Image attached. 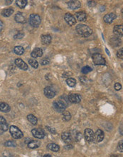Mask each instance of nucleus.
<instances>
[{
	"label": "nucleus",
	"instance_id": "f257e3e1",
	"mask_svg": "<svg viewBox=\"0 0 123 157\" xmlns=\"http://www.w3.org/2000/svg\"><path fill=\"white\" fill-rule=\"evenodd\" d=\"M76 29L78 34L83 37H88L93 34V29L90 26L82 24L76 26Z\"/></svg>",
	"mask_w": 123,
	"mask_h": 157
},
{
	"label": "nucleus",
	"instance_id": "f03ea898",
	"mask_svg": "<svg viewBox=\"0 0 123 157\" xmlns=\"http://www.w3.org/2000/svg\"><path fill=\"white\" fill-rule=\"evenodd\" d=\"M41 19L40 16L36 14H32L29 16V24L33 27H38L41 24Z\"/></svg>",
	"mask_w": 123,
	"mask_h": 157
},
{
	"label": "nucleus",
	"instance_id": "7ed1b4c3",
	"mask_svg": "<svg viewBox=\"0 0 123 157\" xmlns=\"http://www.w3.org/2000/svg\"><path fill=\"white\" fill-rule=\"evenodd\" d=\"M53 109L58 113H63V111H65L66 108L68 106L67 105L62 102L61 100H58V101H55L53 103Z\"/></svg>",
	"mask_w": 123,
	"mask_h": 157
},
{
	"label": "nucleus",
	"instance_id": "20e7f679",
	"mask_svg": "<svg viewBox=\"0 0 123 157\" xmlns=\"http://www.w3.org/2000/svg\"><path fill=\"white\" fill-rule=\"evenodd\" d=\"M9 131H10L11 135L12 136L14 139H21L24 136L23 132L18 127H16V126H10Z\"/></svg>",
	"mask_w": 123,
	"mask_h": 157
},
{
	"label": "nucleus",
	"instance_id": "39448f33",
	"mask_svg": "<svg viewBox=\"0 0 123 157\" xmlns=\"http://www.w3.org/2000/svg\"><path fill=\"white\" fill-rule=\"evenodd\" d=\"M92 59L95 65H105V59L102 55L98 53H95L92 56Z\"/></svg>",
	"mask_w": 123,
	"mask_h": 157
},
{
	"label": "nucleus",
	"instance_id": "423d86ee",
	"mask_svg": "<svg viewBox=\"0 0 123 157\" xmlns=\"http://www.w3.org/2000/svg\"><path fill=\"white\" fill-rule=\"evenodd\" d=\"M85 138L86 139V141L89 142H93L95 140V133L93 130L90 128H86L84 132Z\"/></svg>",
	"mask_w": 123,
	"mask_h": 157
},
{
	"label": "nucleus",
	"instance_id": "0eeeda50",
	"mask_svg": "<svg viewBox=\"0 0 123 157\" xmlns=\"http://www.w3.org/2000/svg\"><path fill=\"white\" fill-rule=\"evenodd\" d=\"M64 19L67 22V24H69L70 26H73L76 23V19L75 18V16L70 13H66L65 14Z\"/></svg>",
	"mask_w": 123,
	"mask_h": 157
},
{
	"label": "nucleus",
	"instance_id": "6e6552de",
	"mask_svg": "<svg viewBox=\"0 0 123 157\" xmlns=\"http://www.w3.org/2000/svg\"><path fill=\"white\" fill-rule=\"evenodd\" d=\"M32 133L33 136L39 139H44L45 137V133L43 130L40 129V128H34L32 130Z\"/></svg>",
	"mask_w": 123,
	"mask_h": 157
},
{
	"label": "nucleus",
	"instance_id": "1a4fd4ad",
	"mask_svg": "<svg viewBox=\"0 0 123 157\" xmlns=\"http://www.w3.org/2000/svg\"><path fill=\"white\" fill-rule=\"evenodd\" d=\"M68 100L73 104H78L81 101V97L79 94H71L68 97Z\"/></svg>",
	"mask_w": 123,
	"mask_h": 157
},
{
	"label": "nucleus",
	"instance_id": "9d476101",
	"mask_svg": "<svg viewBox=\"0 0 123 157\" xmlns=\"http://www.w3.org/2000/svg\"><path fill=\"white\" fill-rule=\"evenodd\" d=\"M44 94L48 99H52L56 96V92L51 86H47L44 89Z\"/></svg>",
	"mask_w": 123,
	"mask_h": 157
},
{
	"label": "nucleus",
	"instance_id": "9b49d317",
	"mask_svg": "<svg viewBox=\"0 0 123 157\" xmlns=\"http://www.w3.org/2000/svg\"><path fill=\"white\" fill-rule=\"evenodd\" d=\"M15 64L18 66L19 68L21 69V70L26 71L28 69L27 64L22 59H16V60H15Z\"/></svg>",
	"mask_w": 123,
	"mask_h": 157
},
{
	"label": "nucleus",
	"instance_id": "f8f14e48",
	"mask_svg": "<svg viewBox=\"0 0 123 157\" xmlns=\"http://www.w3.org/2000/svg\"><path fill=\"white\" fill-rule=\"evenodd\" d=\"M67 4H68V7L70 8L71 9H73V10L78 9L81 6V4L79 1H70V2H67Z\"/></svg>",
	"mask_w": 123,
	"mask_h": 157
},
{
	"label": "nucleus",
	"instance_id": "ddd939ff",
	"mask_svg": "<svg viewBox=\"0 0 123 157\" xmlns=\"http://www.w3.org/2000/svg\"><path fill=\"white\" fill-rule=\"evenodd\" d=\"M116 19V14L114 13L107 14L104 16L103 20L106 24H111Z\"/></svg>",
	"mask_w": 123,
	"mask_h": 157
},
{
	"label": "nucleus",
	"instance_id": "4468645a",
	"mask_svg": "<svg viewBox=\"0 0 123 157\" xmlns=\"http://www.w3.org/2000/svg\"><path fill=\"white\" fill-rule=\"evenodd\" d=\"M122 25H116L113 28V32L117 37H122L123 31H122Z\"/></svg>",
	"mask_w": 123,
	"mask_h": 157
},
{
	"label": "nucleus",
	"instance_id": "2eb2a0df",
	"mask_svg": "<svg viewBox=\"0 0 123 157\" xmlns=\"http://www.w3.org/2000/svg\"><path fill=\"white\" fill-rule=\"evenodd\" d=\"M0 127L2 128L1 129L2 130V131H7L9 128L7 120L3 116H0Z\"/></svg>",
	"mask_w": 123,
	"mask_h": 157
},
{
	"label": "nucleus",
	"instance_id": "dca6fc26",
	"mask_svg": "<svg viewBox=\"0 0 123 157\" xmlns=\"http://www.w3.org/2000/svg\"><path fill=\"white\" fill-rule=\"evenodd\" d=\"M105 137L104 133L101 129H97L96 133L95 134V139H96L97 142H101Z\"/></svg>",
	"mask_w": 123,
	"mask_h": 157
},
{
	"label": "nucleus",
	"instance_id": "f3484780",
	"mask_svg": "<svg viewBox=\"0 0 123 157\" xmlns=\"http://www.w3.org/2000/svg\"><path fill=\"white\" fill-rule=\"evenodd\" d=\"M51 36L49 34H44L41 37V41L43 44H49L51 42Z\"/></svg>",
	"mask_w": 123,
	"mask_h": 157
},
{
	"label": "nucleus",
	"instance_id": "a211bd4d",
	"mask_svg": "<svg viewBox=\"0 0 123 157\" xmlns=\"http://www.w3.org/2000/svg\"><path fill=\"white\" fill-rule=\"evenodd\" d=\"M75 15H76V17L78 21H83L86 20L87 15L84 12H76Z\"/></svg>",
	"mask_w": 123,
	"mask_h": 157
},
{
	"label": "nucleus",
	"instance_id": "6ab92c4d",
	"mask_svg": "<svg viewBox=\"0 0 123 157\" xmlns=\"http://www.w3.org/2000/svg\"><path fill=\"white\" fill-rule=\"evenodd\" d=\"M15 20L19 23H25L26 22V18L24 16V14L22 12H17L15 15Z\"/></svg>",
	"mask_w": 123,
	"mask_h": 157
},
{
	"label": "nucleus",
	"instance_id": "aec40b11",
	"mask_svg": "<svg viewBox=\"0 0 123 157\" xmlns=\"http://www.w3.org/2000/svg\"><path fill=\"white\" fill-rule=\"evenodd\" d=\"M31 55H32V57L33 58L41 57L43 55V50L41 49H40V48H36L35 49L33 50Z\"/></svg>",
	"mask_w": 123,
	"mask_h": 157
},
{
	"label": "nucleus",
	"instance_id": "412c9836",
	"mask_svg": "<svg viewBox=\"0 0 123 157\" xmlns=\"http://www.w3.org/2000/svg\"><path fill=\"white\" fill-rule=\"evenodd\" d=\"M10 110L11 107L8 104L4 103V102L0 103V111H1L4 113H8L10 111Z\"/></svg>",
	"mask_w": 123,
	"mask_h": 157
},
{
	"label": "nucleus",
	"instance_id": "4be33fe9",
	"mask_svg": "<svg viewBox=\"0 0 123 157\" xmlns=\"http://www.w3.org/2000/svg\"><path fill=\"white\" fill-rule=\"evenodd\" d=\"M61 138L63 139V141L66 143H70L72 141V136L69 132H64L62 133Z\"/></svg>",
	"mask_w": 123,
	"mask_h": 157
},
{
	"label": "nucleus",
	"instance_id": "5701e85b",
	"mask_svg": "<svg viewBox=\"0 0 123 157\" xmlns=\"http://www.w3.org/2000/svg\"><path fill=\"white\" fill-rule=\"evenodd\" d=\"M14 13V9L12 8H8V9H5L2 12V15L4 17H9L12 14Z\"/></svg>",
	"mask_w": 123,
	"mask_h": 157
},
{
	"label": "nucleus",
	"instance_id": "b1692460",
	"mask_svg": "<svg viewBox=\"0 0 123 157\" xmlns=\"http://www.w3.org/2000/svg\"><path fill=\"white\" fill-rule=\"evenodd\" d=\"M110 42L111 44L115 46V47H118L119 45H120L121 40L118 37H113L110 39Z\"/></svg>",
	"mask_w": 123,
	"mask_h": 157
},
{
	"label": "nucleus",
	"instance_id": "393cba45",
	"mask_svg": "<svg viewBox=\"0 0 123 157\" xmlns=\"http://www.w3.org/2000/svg\"><path fill=\"white\" fill-rule=\"evenodd\" d=\"M28 145V147L30 148V149H36L38 147H39L40 144L39 142H37V141H33L32 139H30L29 141V143L27 144Z\"/></svg>",
	"mask_w": 123,
	"mask_h": 157
},
{
	"label": "nucleus",
	"instance_id": "a878e982",
	"mask_svg": "<svg viewBox=\"0 0 123 157\" xmlns=\"http://www.w3.org/2000/svg\"><path fill=\"white\" fill-rule=\"evenodd\" d=\"M47 148L49 149V150H51V151H52V152H58L59 150H60V147H59V146L57 145V144H53V143L48 144Z\"/></svg>",
	"mask_w": 123,
	"mask_h": 157
},
{
	"label": "nucleus",
	"instance_id": "bb28decb",
	"mask_svg": "<svg viewBox=\"0 0 123 157\" xmlns=\"http://www.w3.org/2000/svg\"><path fill=\"white\" fill-rule=\"evenodd\" d=\"M14 52L17 55H22L24 53V47H21V46H16L14 47Z\"/></svg>",
	"mask_w": 123,
	"mask_h": 157
},
{
	"label": "nucleus",
	"instance_id": "cd10ccee",
	"mask_svg": "<svg viewBox=\"0 0 123 157\" xmlns=\"http://www.w3.org/2000/svg\"><path fill=\"white\" fill-rule=\"evenodd\" d=\"M27 119H28V121H29V122L32 123L33 125H36L37 124L38 119H37V118L34 115H33V114H29V115L27 116Z\"/></svg>",
	"mask_w": 123,
	"mask_h": 157
},
{
	"label": "nucleus",
	"instance_id": "c85d7f7f",
	"mask_svg": "<svg viewBox=\"0 0 123 157\" xmlns=\"http://www.w3.org/2000/svg\"><path fill=\"white\" fill-rule=\"evenodd\" d=\"M16 2L17 6L19 8H21V9H24L27 4V1L26 0H18V1H16Z\"/></svg>",
	"mask_w": 123,
	"mask_h": 157
},
{
	"label": "nucleus",
	"instance_id": "c756f323",
	"mask_svg": "<svg viewBox=\"0 0 123 157\" xmlns=\"http://www.w3.org/2000/svg\"><path fill=\"white\" fill-rule=\"evenodd\" d=\"M71 114L69 111H63V120L65 121H68L71 120Z\"/></svg>",
	"mask_w": 123,
	"mask_h": 157
},
{
	"label": "nucleus",
	"instance_id": "7c9ffc66",
	"mask_svg": "<svg viewBox=\"0 0 123 157\" xmlns=\"http://www.w3.org/2000/svg\"><path fill=\"white\" fill-rule=\"evenodd\" d=\"M66 83L68 84V86H71V87H73L76 86V80L73 78H68L66 80Z\"/></svg>",
	"mask_w": 123,
	"mask_h": 157
},
{
	"label": "nucleus",
	"instance_id": "2f4dec72",
	"mask_svg": "<svg viewBox=\"0 0 123 157\" xmlns=\"http://www.w3.org/2000/svg\"><path fill=\"white\" fill-rule=\"evenodd\" d=\"M29 64L32 66L33 68L37 69L38 68V66H39V63H38V61H37L36 60H35V59H29Z\"/></svg>",
	"mask_w": 123,
	"mask_h": 157
},
{
	"label": "nucleus",
	"instance_id": "473e14b6",
	"mask_svg": "<svg viewBox=\"0 0 123 157\" xmlns=\"http://www.w3.org/2000/svg\"><path fill=\"white\" fill-rule=\"evenodd\" d=\"M4 146L7 147H16V144L14 141H7L4 143Z\"/></svg>",
	"mask_w": 123,
	"mask_h": 157
},
{
	"label": "nucleus",
	"instance_id": "72a5a7b5",
	"mask_svg": "<svg viewBox=\"0 0 123 157\" xmlns=\"http://www.w3.org/2000/svg\"><path fill=\"white\" fill-rule=\"evenodd\" d=\"M92 70H93V69L91 67H90L88 66H84V67L82 68L81 72L83 74H88L92 71Z\"/></svg>",
	"mask_w": 123,
	"mask_h": 157
},
{
	"label": "nucleus",
	"instance_id": "f704fd0d",
	"mask_svg": "<svg viewBox=\"0 0 123 157\" xmlns=\"http://www.w3.org/2000/svg\"><path fill=\"white\" fill-rule=\"evenodd\" d=\"M123 49H120L119 51L118 52V53H117V57H118V58H120V59H122L123 58Z\"/></svg>",
	"mask_w": 123,
	"mask_h": 157
},
{
	"label": "nucleus",
	"instance_id": "c9c22d12",
	"mask_svg": "<svg viewBox=\"0 0 123 157\" xmlns=\"http://www.w3.org/2000/svg\"><path fill=\"white\" fill-rule=\"evenodd\" d=\"M49 59H46V58H45L44 59H42L41 61V64L42 65H46V64H48V63H49Z\"/></svg>",
	"mask_w": 123,
	"mask_h": 157
},
{
	"label": "nucleus",
	"instance_id": "e433bc0d",
	"mask_svg": "<svg viewBox=\"0 0 123 157\" xmlns=\"http://www.w3.org/2000/svg\"><path fill=\"white\" fill-rule=\"evenodd\" d=\"M114 88H115V90H117V91H119V90H120L122 89V85H121L120 83H116L115 84V86H114Z\"/></svg>",
	"mask_w": 123,
	"mask_h": 157
},
{
	"label": "nucleus",
	"instance_id": "4c0bfd02",
	"mask_svg": "<svg viewBox=\"0 0 123 157\" xmlns=\"http://www.w3.org/2000/svg\"><path fill=\"white\" fill-rule=\"evenodd\" d=\"M82 137H83V136H82V133H80V132H78V133H77V134H76V141H79L80 140H81Z\"/></svg>",
	"mask_w": 123,
	"mask_h": 157
},
{
	"label": "nucleus",
	"instance_id": "58836bf2",
	"mask_svg": "<svg viewBox=\"0 0 123 157\" xmlns=\"http://www.w3.org/2000/svg\"><path fill=\"white\" fill-rule=\"evenodd\" d=\"M24 37V34H23V33H19V34H17L16 35L14 36V39H21V38H23Z\"/></svg>",
	"mask_w": 123,
	"mask_h": 157
},
{
	"label": "nucleus",
	"instance_id": "ea45409f",
	"mask_svg": "<svg viewBox=\"0 0 123 157\" xmlns=\"http://www.w3.org/2000/svg\"><path fill=\"white\" fill-rule=\"evenodd\" d=\"M88 6L90 7H94L96 4H95V2H94V1H88Z\"/></svg>",
	"mask_w": 123,
	"mask_h": 157
},
{
	"label": "nucleus",
	"instance_id": "a19ab883",
	"mask_svg": "<svg viewBox=\"0 0 123 157\" xmlns=\"http://www.w3.org/2000/svg\"><path fill=\"white\" fill-rule=\"evenodd\" d=\"M46 128H47L48 130V131H49L51 133H56V130L54 129V128H51V127H49V126H46Z\"/></svg>",
	"mask_w": 123,
	"mask_h": 157
},
{
	"label": "nucleus",
	"instance_id": "79ce46f5",
	"mask_svg": "<svg viewBox=\"0 0 123 157\" xmlns=\"http://www.w3.org/2000/svg\"><path fill=\"white\" fill-rule=\"evenodd\" d=\"M122 141H121L120 143L119 144V147H118V149H119V150L120 151V152H122Z\"/></svg>",
	"mask_w": 123,
	"mask_h": 157
},
{
	"label": "nucleus",
	"instance_id": "37998d69",
	"mask_svg": "<svg viewBox=\"0 0 123 157\" xmlns=\"http://www.w3.org/2000/svg\"><path fill=\"white\" fill-rule=\"evenodd\" d=\"M3 26H4V25H3V23H2V21H1V20H0V31H2V29H3Z\"/></svg>",
	"mask_w": 123,
	"mask_h": 157
},
{
	"label": "nucleus",
	"instance_id": "c03bdc74",
	"mask_svg": "<svg viewBox=\"0 0 123 157\" xmlns=\"http://www.w3.org/2000/svg\"><path fill=\"white\" fill-rule=\"evenodd\" d=\"M11 3H12V1H6V4H7V5L10 4Z\"/></svg>",
	"mask_w": 123,
	"mask_h": 157
},
{
	"label": "nucleus",
	"instance_id": "a18cd8bd",
	"mask_svg": "<svg viewBox=\"0 0 123 157\" xmlns=\"http://www.w3.org/2000/svg\"><path fill=\"white\" fill-rule=\"evenodd\" d=\"M44 157H51V155L50 154H46L44 156Z\"/></svg>",
	"mask_w": 123,
	"mask_h": 157
},
{
	"label": "nucleus",
	"instance_id": "49530a36",
	"mask_svg": "<svg viewBox=\"0 0 123 157\" xmlns=\"http://www.w3.org/2000/svg\"><path fill=\"white\" fill-rule=\"evenodd\" d=\"M106 52H107V54H108V55H110V52H108V50H107V49H106Z\"/></svg>",
	"mask_w": 123,
	"mask_h": 157
}]
</instances>
